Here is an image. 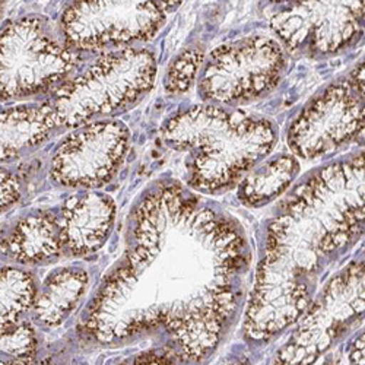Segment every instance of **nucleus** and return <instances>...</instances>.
I'll list each match as a JSON object with an SVG mask.
<instances>
[{"label":"nucleus","instance_id":"1","mask_svg":"<svg viewBox=\"0 0 365 365\" xmlns=\"http://www.w3.org/2000/svg\"><path fill=\"white\" fill-rule=\"evenodd\" d=\"M130 234L125 259L91 302L85 330L100 344L164 330L182 361L206 359L245 297V235L174 182L143 197Z\"/></svg>","mask_w":365,"mask_h":365},{"label":"nucleus","instance_id":"2","mask_svg":"<svg viewBox=\"0 0 365 365\" xmlns=\"http://www.w3.org/2000/svg\"><path fill=\"white\" fill-rule=\"evenodd\" d=\"M365 231V152L316 171L272 221L245 331L267 341L298 322L330 257Z\"/></svg>","mask_w":365,"mask_h":365},{"label":"nucleus","instance_id":"3","mask_svg":"<svg viewBox=\"0 0 365 365\" xmlns=\"http://www.w3.org/2000/svg\"><path fill=\"white\" fill-rule=\"evenodd\" d=\"M168 146L189 152V185L203 193L230 189L273 149L272 121L220 106H196L171 117L163 130Z\"/></svg>","mask_w":365,"mask_h":365},{"label":"nucleus","instance_id":"4","mask_svg":"<svg viewBox=\"0 0 365 365\" xmlns=\"http://www.w3.org/2000/svg\"><path fill=\"white\" fill-rule=\"evenodd\" d=\"M157 60L145 48L110 51L83 73L60 86L54 108L63 128H79L136 104L154 86Z\"/></svg>","mask_w":365,"mask_h":365},{"label":"nucleus","instance_id":"5","mask_svg":"<svg viewBox=\"0 0 365 365\" xmlns=\"http://www.w3.org/2000/svg\"><path fill=\"white\" fill-rule=\"evenodd\" d=\"M0 46L2 101L41 94L65 81L76 66L75 50L53 37L37 16L6 25Z\"/></svg>","mask_w":365,"mask_h":365},{"label":"nucleus","instance_id":"6","mask_svg":"<svg viewBox=\"0 0 365 365\" xmlns=\"http://www.w3.org/2000/svg\"><path fill=\"white\" fill-rule=\"evenodd\" d=\"M284 69L285 53L275 38L255 36L224 44L206 60L199 94L221 106L252 101L275 88Z\"/></svg>","mask_w":365,"mask_h":365},{"label":"nucleus","instance_id":"7","mask_svg":"<svg viewBox=\"0 0 365 365\" xmlns=\"http://www.w3.org/2000/svg\"><path fill=\"white\" fill-rule=\"evenodd\" d=\"M365 313V262L334 277L299 319L298 329L279 349L275 364L317 361Z\"/></svg>","mask_w":365,"mask_h":365},{"label":"nucleus","instance_id":"8","mask_svg":"<svg viewBox=\"0 0 365 365\" xmlns=\"http://www.w3.org/2000/svg\"><path fill=\"white\" fill-rule=\"evenodd\" d=\"M164 19L158 0H73L60 26L72 50L97 51L146 41Z\"/></svg>","mask_w":365,"mask_h":365},{"label":"nucleus","instance_id":"9","mask_svg":"<svg viewBox=\"0 0 365 365\" xmlns=\"http://www.w3.org/2000/svg\"><path fill=\"white\" fill-rule=\"evenodd\" d=\"M128 149L129 130L121 121L86 123L60 143L51 158L50 177L65 187H101L123 164Z\"/></svg>","mask_w":365,"mask_h":365},{"label":"nucleus","instance_id":"10","mask_svg":"<svg viewBox=\"0 0 365 365\" xmlns=\"http://www.w3.org/2000/svg\"><path fill=\"white\" fill-rule=\"evenodd\" d=\"M364 111V97L349 81L327 86L294 118L289 149L302 160L331 154L356 136Z\"/></svg>","mask_w":365,"mask_h":365},{"label":"nucleus","instance_id":"11","mask_svg":"<svg viewBox=\"0 0 365 365\" xmlns=\"http://www.w3.org/2000/svg\"><path fill=\"white\" fill-rule=\"evenodd\" d=\"M364 0H301L270 19L291 51L333 54L361 34Z\"/></svg>","mask_w":365,"mask_h":365},{"label":"nucleus","instance_id":"12","mask_svg":"<svg viewBox=\"0 0 365 365\" xmlns=\"http://www.w3.org/2000/svg\"><path fill=\"white\" fill-rule=\"evenodd\" d=\"M115 205L98 193H85L69 197L58 218L65 250L73 256L97 252L114 225Z\"/></svg>","mask_w":365,"mask_h":365},{"label":"nucleus","instance_id":"13","mask_svg":"<svg viewBox=\"0 0 365 365\" xmlns=\"http://www.w3.org/2000/svg\"><path fill=\"white\" fill-rule=\"evenodd\" d=\"M60 121L53 103L22 104L2 111V163L46 142Z\"/></svg>","mask_w":365,"mask_h":365},{"label":"nucleus","instance_id":"14","mask_svg":"<svg viewBox=\"0 0 365 365\" xmlns=\"http://www.w3.org/2000/svg\"><path fill=\"white\" fill-rule=\"evenodd\" d=\"M2 246L19 264H44L65 250L58 218L44 212L19 220Z\"/></svg>","mask_w":365,"mask_h":365},{"label":"nucleus","instance_id":"15","mask_svg":"<svg viewBox=\"0 0 365 365\" xmlns=\"http://www.w3.org/2000/svg\"><path fill=\"white\" fill-rule=\"evenodd\" d=\"M88 285V273L82 269L65 267L47 278L34 304V320L46 327H54L78 306Z\"/></svg>","mask_w":365,"mask_h":365},{"label":"nucleus","instance_id":"16","mask_svg":"<svg viewBox=\"0 0 365 365\" xmlns=\"http://www.w3.org/2000/svg\"><path fill=\"white\" fill-rule=\"evenodd\" d=\"M298 173L299 163L294 155H279L242 178L238 196L247 206H264L279 197Z\"/></svg>","mask_w":365,"mask_h":365},{"label":"nucleus","instance_id":"17","mask_svg":"<svg viewBox=\"0 0 365 365\" xmlns=\"http://www.w3.org/2000/svg\"><path fill=\"white\" fill-rule=\"evenodd\" d=\"M2 330L22 322V317L34 309L37 287L31 273L5 266L2 267Z\"/></svg>","mask_w":365,"mask_h":365},{"label":"nucleus","instance_id":"18","mask_svg":"<svg viewBox=\"0 0 365 365\" xmlns=\"http://www.w3.org/2000/svg\"><path fill=\"white\" fill-rule=\"evenodd\" d=\"M205 62V53L199 47L182 50L170 65L165 75V89L173 96H182L193 86Z\"/></svg>","mask_w":365,"mask_h":365},{"label":"nucleus","instance_id":"19","mask_svg":"<svg viewBox=\"0 0 365 365\" xmlns=\"http://www.w3.org/2000/svg\"><path fill=\"white\" fill-rule=\"evenodd\" d=\"M37 339L33 326L22 320L8 330H2V352L19 362L31 361L36 355Z\"/></svg>","mask_w":365,"mask_h":365},{"label":"nucleus","instance_id":"20","mask_svg":"<svg viewBox=\"0 0 365 365\" xmlns=\"http://www.w3.org/2000/svg\"><path fill=\"white\" fill-rule=\"evenodd\" d=\"M21 197L18 180L6 170L2 168V212H6Z\"/></svg>","mask_w":365,"mask_h":365},{"label":"nucleus","instance_id":"21","mask_svg":"<svg viewBox=\"0 0 365 365\" xmlns=\"http://www.w3.org/2000/svg\"><path fill=\"white\" fill-rule=\"evenodd\" d=\"M349 82L352 83V86L358 91V93L365 98V54H364L361 62L355 66L354 72L351 73Z\"/></svg>","mask_w":365,"mask_h":365},{"label":"nucleus","instance_id":"22","mask_svg":"<svg viewBox=\"0 0 365 365\" xmlns=\"http://www.w3.org/2000/svg\"><path fill=\"white\" fill-rule=\"evenodd\" d=\"M349 361L354 364H365V330L354 341L349 351Z\"/></svg>","mask_w":365,"mask_h":365},{"label":"nucleus","instance_id":"23","mask_svg":"<svg viewBox=\"0 0 365 365\" xmlns=\"http://www.w3.org/2000/svg\"><path fill=\"white\" fill-rule=\"evenodd\" d=\"M158 2H160L161 8L164 9V12L168 14V12L175 11L180 6V4L182 2V0H158Z\"/></svg>","mask_w":365,"mask_h":365},{"label":"nucleus","instance_id":"24","mask_svg":"<svg viewBox=\"0 0 365 365\" xmlns=\"http://www.w3.org/2000/svg\"><path fill=\"white\" fill-rule=\"evenodd\" d=\"M355 139L358 140V143L365 145V111H364V115H362L361 125H359V129H358V132H356Z\"/></svg>","mask_w":365,"mask_h":365},{"label":"nucleus","instance_id":"25","mask_svg":"<svg viewBox=\"0 0 365 365\" xmlns=\"http://www.w3.org/2000/svg\"><path fill=\"white\" fill-rule=\"evenodd\" d=\"M278 2H284V4L294 5V4H297V2H301V0H278Z\"/></svg>","mask_w":365,"mask_h":365},{"label":"nucleus","instance_id":"26","mask_svg":"<svg viewBox=\"0 0 365 365\" xmlns=\"http://www.w3.org/2000/svg\"><path fill=\"white\" fill-rule=\"evenodd\" d=\"M2 2H4V0H2Z\"/></svg>","mask_w":365,"mask_h":365}]
</instances>
